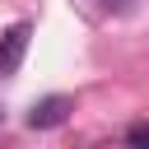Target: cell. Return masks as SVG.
<instances>
[{
	"label": "cell",
	"instance_id": "6da1fadb",
	"mask_svg": "<svg viewBox=\"0 0 149 149\" xmlns=\"http://www.w3.org/2000/svg\"><path fill=\"white\" fill-rule=\"evenodd\" d=\"M70 112H74V98H65V93L37 98V102L28 107V130H56V126L70 121Z\"/></svg>",
	"mask_w": 149,
	"mask_h": 149
},
{
	"label": "cell",
	"instance_id": "3957f363",
	"mask_svg": "<svg viewBox=\"0 0 149 149\" xmlns=\"http://www.w3.org/2000/svg\"><path fill=\"white\" fill-rule=\"evenodd\" d=\"M126 140H130V144H140V149H149V121H135V126L126 130Z\"/></svg>",
	"mask_w": 149,
	"mask_h": 149
},
{
	"label": "cell",
	"instance_id": "7a4b0ae2",
	"mask_svg": "<svg viewBox=\"0 0 149 149\" xmlns=\"http://www.w3.org/2000/svg\"><path fill=\"white\" fill-rule=\"evenodd\" d=\"M28 37H33V23H9L0 33V74H14L23 65V51H28Z\"/></svg>",
	"mask_w": 149,
	"mask_h": 149
},
{
	"label": "cell",
	"instance_id": "277c9868",
	"mask_svg": "<svg viewBox=\"0 0 149 149\" xmlns=\"http://www.w3.org/2000/svg\"><path fill=\"white\" fill-rule=\"evenodd\" d=\"M0 126H5V107H0Z\"/></svg>",
	"mask_w": 149,
	"mask_h": 149
}]
</instances>
